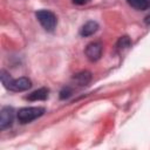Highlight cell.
Segmentation results:
<instances>
[{"label": "cell", "mask_w": 150, "mask_h": 150, "mask_svg": "<svg viewBox=\"0 0 150 150\" xmlns=\"http://www.w3.org/2000/svg\"><path fill=\"white\" fill-rule=\"evenodd\" d=\"M1 81L2 84L12 90V91H25L30 88L32 82L27 77H19V79H12L9 74L5 70H1Z\"/></svg>", "instance_id": "cell-1"}, {"label": "cell", "mask_w": 150, "mask_h": 150, "mask_svg": "<svg viewBox=\"0 0 150 150\" xmlns=\"http://www.w3.org/2000/svg\"><path fill=\"white\" fill-rule=\"evenodd\" d=\"M14 120V109L11 107H4L0 112V129L4 130L12 125Z\"/></svg>", "instance_id": "cell-5"}, {"label": "cell", "mask_w": 150, "mask_h": 150, "mask_svg": "<svg viewBox=\"0 0 150 150\" xmlns=\"http://www.w3.org/2000/svg\"><path fill=\"white\" fill-rule=\"evenodd\" d=\"M74 80L77 82V84L80 86H86L90 80H91V76L88 71H82V73H79L74 76Z\"/></svg>", "instance_id": "cell-9"}, {"label": "cell", "mask_w": 150, "mask_h": 150, "mask_svg": "<svg viewBox=\"0 0 150 150\" xmlns=\"http://www.w3.org/2000/svg\"><path fill=\"white\" fill-rule=\"evenodd\" d=\"M145 22H146V25L150 26V13L146 15V18H145Z\"/></svg>", "instance_id": "cell-12"}, {"label": "cell", "mask_w": 150, "mask_h": 150, "mask_svg": "<svg viewBox=\"0 0 150 150\" xmlns=\"http://www.w3.org/2000/svg\"><path fill=\"white\" fill-rule=\"evenodd\" d=\"M90 0H73V2L75 4V5H86V4H88Z\"/></svg>", "instance_id": "cell-11"}, {"label": "cell", "mask_w": 150, "mask_h": 150, "mask_svg": "<svg viewBox=\"0 0 150 150\" xmlns=\"http://www.w3.org/2000/svg\"><path fill=\"white\" fill-rule=\"evenodd\" d=\"M45 112V109L42 107H26L21 108L18 111V120L21 123H28L34 121L35 118L42 116Z\"/></svg>", "instance_id": "cell-3"}, {"label": "cell", "mask_w": 150, "mask_h": 150, "mask_svg": "<svg viewBox=\"0 0 150 150\" xmlns=\"http://www.w3.org/2000/svg\"><path fill=\"white\" fill-rule=\"evenodd\" d=\"M130 43H131V41L128 36H122V38H120V40L117 42V46L120 48H127V47L130 46Z\"/></svg>", "instance_id": "cell-10"}, {"label": "cell", "mask_w": 150, "mask_h": 150, "mask_svg": "<svg viewBox=\"0 0 150 150\" xmlns=\"http://www.w3.org/2000/svg\"><path fill=\"white\" fill-rule=\"evenodd\" d=\"M97 29H98L97 22H95V21H88V22H86V23L81 27L80 34H81L82 36H90V35H93L94 33H96Z\"/></svg>", "instance_id": "cell-6"}, {"label": "cell", "mask_w": 150, "mask_h": 150, "mask_svg": "<svg viewBox=\"0 0 150 150\" xmlns=\"http://www.w3.org/2000/svg\"><path fill=\"white\" fill-rule=\"evenodd\" d=\"M35 15H36V19L39 20V22L41 23V26L46 30H48V32L54 30V28L56 27V23H57V19L53 12L47 11V9H40L35 13Z\"/></svg>", "instance_id": "cell-2"}, {"label": "cell", "mask_w": 150, "mask_h": 150, "mask_svg": "<svg viewBox=\"0 0 150 150\" xmlns=\"http://www.w3.org/2000/svg\"><path fill=\"white\" fill-rule=\"evenodd\" d=\"M102 43L100 41L90 42L86 48V55L90 61H97L102 55Z\"/></svg>", "instance_id": "cell-4"}, {"label": "cell", "mask_w": 150, "mask_h": 150, "mask_svg": "<svg viewBox=\"0 0 150 150\" xmlns=\"http://www.w3.org/2000/svg\"><path fill=\"white\" fill-rule=\"evenodd\" d=\"M47 97H48V89L47 88H40V89L30 93L26 98L29 101H43Z\"/></svg>", "instance_id": "cell-7"}, {"label": "cell", "mask_w": 150, "mask_h": 150, "mask_svg": "<svg viewBox=\"0 0 150 150\" xmlns=\"http://www.w3.org/2000/svg\"><path fill=\"white\" fill-rule=\"evenodd\" d=\"M127 2L135 9L144 11L150 7V0H127Z\"/></svg>", "instance_id": "cell-8"}]
</instances>
